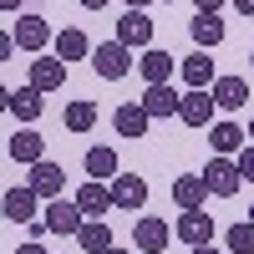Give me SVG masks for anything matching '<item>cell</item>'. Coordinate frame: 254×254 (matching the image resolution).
I'll use <instances>...</instances> for the list:
<instances>
[{"mask_svg": "<svg viewBox=\"0 0 254 254\" xmlns=\"http://www.w3.org/2000/svg\"><path fill=\"white\" fill-rule=\"evenodd\" d=\"M249 224H254V208H249Z\"/></svg>", "mask_w": 254, "mask_h": 254, "instance_id": "cell-39", "label": "cell"}, {"mask_svg": "<svg viewBox=\"0 0 254 254\" xmlns=\"http://www.w3.org/2000/svg\"><path fill=\"white\" fill-rule=\"evenodd\" d=\"M142 107H147V117H153V122H168V117L183 112V97L163 81V87H147V92H142Z\"/></svg>", "mask_w": 254, "mask_h": 254, "instance_id": "cell-18", "label": "cell"}, {"mask_svg": "<svg viewBox=\"0 0 254 254\" xmlns=\"http://www.w3.org/2000/svg\"><path fill=\"white\" fill-rule=\"evenodd\" d=\"M214 214H203V208H198V214H178V224H173V239L178 244H188V249H203V244H214Z\"/></svg>", "mask_w": 254, "mask_h": 254, "instance_id": "cell-3", "label": "cell"}, {"mask_svg": "<svg viewBox=\"0 0 254 254\" xmlns=\"http://www.w3.org/2000/svg\"><path fill=\"white\" fill-rule=\"evenodd\" d=\"M208 147H214L219 158H239L249 147V127H234V122H214L208 127Z\"/></svg>", "mask_w": 254, "mask_h": 254, "instance_id": "cell-12", "label": "cell"}, {"mask_svg": "<svg viewBox=\"0 0 254 254\" xmlns=\"http://www.w3.org/2000/svg\"><path fill=\"white\" fill-rule=\"evenodd\" d=\"M168 239H173V229H168L163 219H153V214H142V219L132 224V244H137V254H163Z\"/></svg>", "mask_w": 254, "mask_h": 254, "instance_id": "cell-9", "label": "cell"}, {"mask_svg": "<svg viewBox=\"0 0 254 254\" xmlns=\"http://www.w3.org/2000/svg\"><path fill=\"white\" fill-rule=\"evenodd\" d=\"M249 142H254V122H249Z\"/></svg>", "mask_w": 254, "mask_h": 254, "instance_id": "cell-38", "label": "cell"}, {"mask_svg": "<svg viewBox=\"0 0 254 254\" xmlns=\"http://www.w3.org/2000/svg\"><path fill=\"white\" fill-rule=\"evenodd\" d=\"M239 173H244V183H254V142L239 153Z\"/></svg>", "mask_w": 254, "mask_h": 254, "instance_id": "cell-29", "label": "cell"}, {"mask_svg": "<svg viewBox=\"0 0 254 254\" xmlns=\"http://www.w3.org/2000/svg\"><path fill=\"white\" fill-rule=\"evenodd\" d=\"M208 92H214V102H219L224 112H239L244 102H249V81H244V76H219Z\"/></svg>", "mask_w": 254, "mask_h": 254, "instance_id": "cell-24", "label": "cell"}, {"mask_svg": "<svg viewBox=\"0 0 254 254\" xmlns=\"http://www.w3.org/2000/svg\"><path fill=\"white\" fill-rule=\"evenodd\" d=\"M117 41L127 51H147L153 46V20H147L142 10H122L117 15Z\"/></svg>", "mask_w": 254, "mask_h": 254, "instance_id": "cell-7", "label": "cell"}, {"mask_svg": "<svg viewBox=\"0 0 254 254\" xmlns=\"http://www.w3.org/2000/svg\"><path fill=\"white\" fill-rule=\"evenodd\" d=\"M229 5H234L239 15H249V20H254V0H229Z\"/></svg>", "mask_w": 254, "mask_h": 254, "instance_id": "cell-30", "label": "cell"}, {"mask_svg": "<svg viewBox=\"0 0 254 254\" xmlns=\"http://www.w3.org/2000/svg\"><path fill=\"white\" fill-rule=\"evenodd\" d=\"M87 173H92L97 183H112V178L122 173V163H117V147H107V142L87 147Z\"/></svg>", "mask_w": 254, "mask_h": 254, "instance_id": "cell-23", "label": "cell"}, {"mask_svg": "<svg viewBox=\"0 0 254 254\" xmlns=\"http://www.w3.org/2000/svg\"><path fill=\"white\" fill-rule=\"evenodd\" d=\"M92 71H97L102 81H122L127 71H132V51H127L117 36H112V41H102V46L92 51Z\"/></svg>", "mask_w": 254, "mask_h": 254, "instance_id": "cell-2", "label": "cell"}, {"mask_svg": "<svg viewBox=\"0 0 254 254\" xmlns=\"http://www.w3.org/2000/svg\"><path fill=\"white\" fill-rule=\"evenodd\" d=\"M193 254H219V249H214V244H203V249H193Z\"/></svg>", "mask_w": 254, "mask_h": 254, "instance_id": "cell-36", "label": "cell"}, {"mask_svg": "<svg viewBox=\"0 0 254 254\" xmlns=\"http://www.w3.org/2000/svg\"><path fill=\"white\" fill-rule=\"evenodd\" d=\"M178 71H183V87H188V92H208V87L219 81V71H214V56H208V51L183 56V61H178Z\"/></svg>", "mask_w": 254, "mask_h": 254, "instance_id": "cell-10", "label": "cell"}, {"mask_svg": "<svg viewBox=\"0 0 254 254\" xmlns=\"http://www.w3.org/2000/svg\"><path fill=\"white\" fill-rule=\"evenodd\" d=\"M26 183H31L36 193H41V198L51 203V198H61V188H66V173H61V163H51V158H41V163L31 168V173H26Z\"/></svg>", "mask_w": 254, "mask_h": 254, "instance_id": "cell-14", "label": "cell"}, {"mask_svg": "<svg viewBox=\"0 0 254 254\" xmlns=\"http://www.w3.org/2000/svg\"><path fill=\"white\" fill-rule=\"evenodd\" d=\"M10 158L15 163H26V168H36L41 158H46V137H41V132H31V127H20V132H10Z\"/></svg>", "mask_w": 254, "mask_h": 254, "instance_id": "cell-20", "label": "cell"}, {"mask_svg": "<svg viewBox=\"0 0 254 254\" xmlns=\"http://www.w3.org/2000/svg\"><path fill=\"white\" fill-rule=\"evenodd\" d=\"M102 5H112V0H81V10H102Z\"/></svg>", "mask_w": 254, "mask_h": 254, "instance_id": "cell-34", "label": "cell"}, {"mask_svg": "<svg viewBox=\"0 0 254 254\" xmlns=\"http://www.w3.org/2000/svg\"><path fill=\"white\" fill-rule=\"evenodd\" d=\"M112 198H117V208H127V214H142V203H147L142 173H117L112 178Z\"/></svg>", "mask_w": 254, "mask_h": 254, "instance_id": "cell-15", "label": "cell"}, {"mask_svg": "<svg viewBox=\"0 0 254 254\" xmlns=\"http://www.w3.org/2000/svg\"><path fill=\"white\" fill-rule=\"evenodd\" d=\"M188 36H193V46H203V51H214V46H224V15L219 10H198L193 20H188Z\"/></svg>", "mask_w": 254, "mask_h": 254, "instance_id": "cell-13", "label": "cell"}, {"mask_svg": "<svg viewBox=\"0 0 254 254\" xmlns=\"http://www.w3.org/2000/svg\"><path fill=\"white\" fill-rule=\"evenodd\" d=\"M5 112H10L20 127H31L41 112H46V92H36L31 81H26V87H10V92H5Z\"/></svg>", "mask_w": 254, "mask_h": 254, "instance_id": "cell-4", "label": "cell"}, {"mask_svg": "<svg viewBox=\"0 0 254 254\" xmlns=\"http://www.w3.org/2000/svg\"><path fill=\"white\" fill-rule=\"evenodd\" d=\"M81 224H87V214H81V203L76 198H51L46 203V229L51 234H81Z\"/></svg>", "mask_w": 254, "mask_h": 254, "instance_id": "cell-5", "label": "cell"}, {"mask_svg": "<svg viewBox=\"0 0 254 254\" xmlns=\"http://www.w3.org/2000/svg\"><path fill=\"white\" fill-rule=\"evenodd\" d=\"M112 127H117L122 137H142L147 127H153V117H147V107H142V102H122V107L112 112Z\"/></svg>", "mask_w": 254, "mask_h": 254, "instance_id": "cell-22", "label": "cell"}, {"mask_svg": "<svg viewBox=\"0 0 254 254\" xmlns=\"http://www.w3.org/2000/svg\"><path fill=\"white\" fill-rule=\"evenodd\" d=\"M203 183H208V193L214 198H234L239 188H244V173H239V158H208L203 163Z\"/></svg>", "mask_w": 254, "mask_h": 254, "instance_id": "cell-1", "label": "cell"}, {"mask_svg": "<svg viewBox=\"0 0 254 254\" xmlns=\"http://www.w3.org/2000/svg\"><path fill=\"white\" fill-rule=\"evenodd\" d=\"M61 122H66V132H92V127H97V107H92V102H66Z\"/></svg>", "mask_w": 254, "mask_h": 254, "instance_id": "cell-27", "label": "cell"}, {"mask_svg": "<svg viewBox=\"0 0 254 254\" xmlns=\"http://www.w3.org/2000/svg\"><path fill=\"white\" fill-rule=\"evenodd\" d=\"M36 203H41V193H36L31 183L5 188V198H0V208H5V219H10V224H36Z\"/></svg>", "mask_w": 254, "mask_h": 254, "instance_id": "cell-11", "label": "cell"}, {"mask_svg": "<svg viewBox=\"0 0 254 254\" xmlns=\"http://www.w3.org/2000/svg\"><path fill=\"white\" fill-rule=\"evenodd\" d=\"M92 41H87V31H81V26H66V31H61L56 36V56L61 61H66V66H71V61H92Z\"/></svg>", "mask_w": 254, "mask_h": 254, "instance_id": "cell-21", "label": "cell"}, {"mask_svg": "<svg viewBox=\"0 0 254 254\" xmlns=\"http://www.w3.org/2000/svg\"><path fill=\"white\" fill-rule=\"evenodd\" d=\"M0 10H15V15H20V10H26V0H0Z\"/></svg>", "mask_w": 254, "mask_h": 254, "instance_id": "cell-32", "label": "cell"}, {"mask_svg": "<svg viewBox=\"0 0 254 254\" xmlns=\"http://www.w3.org/2000/svg\"><path fill=\"white\" fill-rule=\"evenodd\" d=\"M10 36H15L20 51H41V56H46V46H51V26H46V15H15Z\"/></svg>", "mask_w": 254, "mask_h": 254, "instance_id": "cell-6", "label": "cell"}, {"mask_svg": "<svg viewBox=\"0 0 254 254\" xmlns=\"http://www.w3.org/2000/svg\"><path fill=\"white\" fill-rule=\"evenodd\" d=\"M76 244L87 249V254H107V249H112V229H107V219H87V224H81V234H76Z\"/></svg>", "mask_w": 254, "mask_h": 254, "instance_id": "cell-26", "label": "cell"}, {"mask_svg": "<svg viewBox=\"0 0 254 254\" xmlns=\"http://www.w3.org/2000/svg\"><path fill=\"white\" fill-rule=\"evenodd\" d=\"M198 10H224V0H193Z\"/></svg>", "mask_w": 254, "mask_h": 254, "instance_id": "cell-33", "label": "cell"}, {"mask_svg": "<svg viewBox=\"0 0 254 254\" xmlns=\"http://www.w3.org/2000/svg\"><path fill=\"white\" fill-rule=\"evenodd\" d=\"M249 66H254V51H249Z\"/></svg>", "mask_w": 254, "mask_h": 254, "instance_id": "cell-40", "label": "cell"}, {"mask_svg": "<svg viewBox=\"0 0 254 254\" xmlns=\"http://www.w3.org/2000/svg\"><path fill=\"white\" fill-rule=\"evenodd\" d=\"M203 198H214V193H208V183H203V173H178V178H173V203H178V214H198Z\"/></svg>", "mask_w": 254, "mask_h": 254, "instance_id": "cell-8", "label": "cell"}, {"mask_svg": "<svg viewBox=\"0 0 254 254\" xmlns=\"http://www.w3.org/2000/svg\"><path fill=\"white\" fill-rule=\"evenodd\" d=\"M173 71H178V56H168V51H153V46L142 51V81H147V87H163V81L173 76Z\"/></svg>", "mask_w": 254, "mask_h": 254, "instance_id": "cell-25", "label": "cell"}, {"mask_svg": "<svg viewBox=\"0 0 254 254\" xmlns=\"http://www.w3.org/2000/svg\"><path fill=\"white\" fill-rule=\"evenodd\" d=\"M76 203H81V214L87 219H102L107 208H117V198H112V183H97V178H87L76 188Z\"/></svg>", "mask_w": 254, "mask_h": 254, "instance_id": "cell-17", "label": "cell"}, {"mask_svg": "<svg viewBox=\"0 0 254 254\" xmlns=\"http://www.w3.org/2000/svg\"><path fill=\"white\" fill-rule=\"evenodd\" d=\"M31 87L36 92H61L66 87V61L61 56H36L31 61Z\"/></svg>", "mask_w": 254, "mask_h": 254, "instance_id": "cell-16", "label": "cell"}, {"mask_svg": "<svg viewBox=\"0 0 254 254\" xmlns=\"http://www.w3.org/2000/svg\"><path fill=\"white\" fill-rule=\"evenodd\" d=\"M15 254H46V244H41V239H31V244H20Z\"/></svg>", "mask_w": 254, "mask_h": 254, "instance_id": "cell-31", "label": "cell"}, {"mask_svg": "<svg viewBox=\"0 0 254 254\" xmlns=\"http://www.w3.org/2000/svg\"><path fill=\"white\" fill-rule=\"evenodd\" d=\"M122 5H127V10H142V5H153V0H122Z\"/></svg>", "mask_w": 254, "mask_h": 254, "instance_id": "cell-35", "label": "cell"}, {"mask_svg": "<svg viewBox=\"0 0 254 254\" xmlns=\"http://www.w3.org/2000/svg\"><path fill=\"white\" fill-rule=\"evenodd\" d=\"M224 244H229V254H254V224L244 219V224H229L224 229Z\"/></svg>", "mask_w": 254, "mask_h": 254, "instance_id": "cell-28", "label": "cell"}, {"mask_svg": "<svg viewBox=\"0 0 254 254\" xmlns=\"http://www.w3.org/2000/svg\"><path fill=\"white\" fill-rule=\"evenodd\" d=\"M214 112H219V102H214V92H183V122L188 127H214Z\"/></svg>", "mask_w": 254, "mask_h": 254, "instance_id": "cell-19", "label": "cell"}, {"mask_svg": "<svg viewBox=\"0 0 254 254\" xmlns=\"http://www.w3.org/2000/svg\"><path fill=\"white\" fill-rule=\"evenodd\" d=\"M107 254H127V249H117V244H112V249H107Z\"/></svg>", "mask_w": 254, "mask_h": 254, "instance_id": "cell-37", "label": "cell"}]
</instances>
